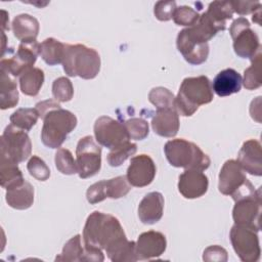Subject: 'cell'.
<instances>
[{"mask_svg":"<svg viewBox=\"0 0 262 262\" xmlns=\"http://www.w3.org/2000/svg\"><path fill=\"white\" fill-rule=\"evenodd\" d=\"M82 237L86 247L104 251L127 238L118 218L100 211H94L87 217Z\"/></svg>","mask_w":262,"mask_h":262,"instance_id":"6da1fadb","label":"cell"},{"mask_svg":"<svg viewBox=\"0 0 262 262\" xmlns=\"http://www.w3.org/2000/svg\"><path fill=\"white\" fill-rule=\"evenodd\" d=\"M213 98L212 84L207 76L187 77L181 82L175 96V108L178 115L190 117L200 105L210 103Z\"/></svg>","mask_w":262,"mask_h":262,"instance_id":"7a4b0ae2","label":"cell"},{"mask_svg":"<svg viewBox=\"0 0 262 262\" xmlns=\"http://www.w3.org/2000/svg\"><path fill=\"white\" fill-rule=\"evenodd\" d=\"M62 68L69 77L94 79L100 71L98 52L83 44H66Z\"/></svg>","mask_w":262,"mask_h":262,"instance_id":"3957f363","label":"cell"},{"mask_svg":"<svg viewBox=\"0 0 262 262\" xmlns=\"http://www.w3.org/2000/svg\"><path fill=\"white\" fill-rule=\"evenodd\" d=\"M164 152L170 165L176 168L205 171L211 164L209 156L199 145L183 138L167 141L164 145Z\"/></svg>","mask_w":262,"mask_h":262,"instance_id":"277c9868","label":"cell"},{"mask_svg":"<svg viewBox=\"0 0 262 262\" xmlns=\"http://www.w3.org/2000/svg\"><path fill=\"white\" fill-rule=\"evenodd\" d=\"M42 120L41 140L49 148L60 147L78 123L76 116L61 106L49 111Z\"/></svg>","mask_w":262,"mask_h":262,"instance_id":"5b68a950","label":"cell"},{"mask_svg":"<svg viewBox=\"0 0 262 262\" xmlns=\"http://www.w3.org/2000/svg\"><path fill=\"white\" fill-rule=\"evenodd\" d=\"M218 189L224 195H229L234 202L260 193L246 177L245 171L235 160H227L218 176Z\"/></svg>","mask_w":262,"mask_h":262,"instance_id":"8992f818","label":"cell"},{"mask_svg":"<svg viewBox=\"0 0 262 262\" xmlns=\"http://www.w3.org/2000/svg\"><path fill=\"white\" fill-rule=\"evenodd\" d=\"M229 33L233 41V50L241 58L252 59L261 51L260 40L257 33L251 29V25L246 17H237L229 28Z\"/></svg>","mask_w":262,"mask_h":262,"instance_id":"52a82bcc","label":"cell"},{"mask_svg":"<svg viewBox=\"0 0 262 262\" xmlns=\"http://www.w3.org/2000/svg\"><path fill=\"white\" fill-rule=\"evenodd\" d=\"M32 152V142L28 133L9 124L1 135V158L21 163Z\"/></svg>","mask_w":262,"mask_h":262,"instance_id":"ba28073f","label":"cell"},{"mask_svg":"<svg viewBox=\"0 0 262 262\" xmlns=\"http://www.w3.org/2000/svg\"><path fill=\"white\" fill-rule=\"evenodd\" d=\"M78 175L86 179L96 175L101 168V147L91 135L82 137L76 147Z\"/></svg>","mask_w":262,"mask_h":262,"instance_id":"9c48e42d","label":"cell"},{"mask_svg":"<svg viewBox=\"0 0 262 262\" xmlns=\"http://www.w3.org/2000/svg\"><path fill=\"white\" fill-rule=\"evenodd\" d=\"M232 248L243 262H257L261 256V248L257 231L234 224L229 232Z\"/></svg>","mask_w":262,"mask_h":262,"instance_id":"30bf717a","label":"cell"},{"mask_svg":"<svg viewBox=\"0 0 262 262\" xmlns=\"http://www.w3.org/2000/svg\"><path fill=\"white\" fill-rule=\"evenodd\" d=\"M38 55H40V43H38L37 40L20 42L16 53L12 57L1 58L0 71L13 76L14 78H19L24 72L33 68Z\"/></svg>","mask_w":262,"mask_h":262,"instance_id":"8fae6325","label":"cell"},{"mask_svg":"<svg viewBox=\"0 0 262 262\" xmlns=\"http://www.w3.org/2000/svg\"><path fill=\"white\" fill-rule=\"evenodd\" d=\"M95 140L106 148H115L127 141L129 135L124 123L108 116L99 117L94 123Z\"/></svg>","mask_w":262,"mask_h":262,"instance_id":"7c38bea8","label":"cell"},{"mask_svg":"<svg viewBox=\"0 0 262 262\" xmlns=\"http://www.w3.org/2000/svg\"><path fill=\"white\" fill-rule=\"evenodd\" d=\"M131 190V184L126 176H117L107 180H100L90 185L86 191L88 203L94 205L102 202L106 198L120 199L128 194Z\"/></svg>","mask_w":262,"mask_h":262,"instance_id":"4fadbf2b","label":"cell"},{"mask_svg":"<svg viewBox=\"0 0 262 262\" xmlns=\"http://www.w3.org/2000/svg\"><path fill=\"white\" fill-rule=\"evenodd\" d=\"M260 215L261 192L236 201L232 210V218L234 224L251 228L257 232L261 228Z\"/></svg>","mask_w":262,"mask_h":262,"instance_id":"5bb4252c","label":"cell"},{"mask_svg":"<svg viewBox=\"0 0 262 262\" xmlns=\"http://www.w3.org/2000/svg\"><path fill=\"white\" fill-rule=\"evenodd\" d=\"M156 173L157 168L152 159L142 154L131 159L126 177L131 186L144 187L154 181Z\"/></svg>","mask_w":262,"mask_h":262,"instance_id":"9a60e30c","label":"cell"},{"mask_svg":"<svg viewBox=\"0 0 262 262\" xmlns=\"http://www.w3.org/2000/svg\"><path fill=\"white\" fill-rule=\"evenodd\" d=\"M178 51L184 59L193 66H199L205 62L209 55V44L201 43L191 38L185 29L181 30L176 39Z\"/></svg>","mask_w":262,"mask_h":262,"instance_id":"2e32d148","label":"cell"},{"mask_svg":"<svg viewBox=\"0 0 262 262\" xmlns=\"http://www.w3.org/2000/svg\"><path fill=\"white\" fill-rule=\"evenodd\" d=\"M167 248L166 236L156 230L142 232L136 242V254L138 260H150L160 257Z\"/></svg>","mask_w":262,"mask_h":262,"instance_id":"e0dca14e","label":"cell"},{"mask_svg":"<svg viewBox=\"0 0 262 262\" xmlns=\"http://www.w3.org/2000/svg\"><path fill=\"white\" fill-rule=\"evenodd\" d=\"M177 186L185 199H198L207 192L209 180L203 171L188 169L179 175Z\"/></svg>","mask_w":262,"mask_h":262,"instance_id":"ac0fdd59","label":"cell"},{"mask_svg":"<svg viewBox=\"0 0 262 262\" xmlns=\"http://www.w3.org/2000/svg\"><path fill=\"white\" fill-rule=\"evenodd\" d=\"M236 162L243 170L251 175H262V150L261 143L256 139L245 141L237 154Z\"/></svg>","mask_w":262,"mask_h":262,"instance_id":"d6986e66","label":"cell"},{"mask_svg":"<svg viewBox=\"0 0 262 262\" xmlns=\"http://www.w3.org/2000/svg\"><path fill=\"white\" fill-rule=\"evenodd\" d=\"M164 196L159 191L144 195L138 205V217L143 224H155L161 220L164 212Z\"/></svg>","mask_w":262,"mask_h":262,"instance_id":"ffe728a7","label":"cell"},{"mask_svg":"<svg viewBox=\"0 0 262 262\" xmlns=\"http://www.w3.org/2000/svg\"><path fill=\"white\" fill-rule=\"evenodd\" d=\"M179 115L175 108H160L151 120V128L162 137H174L179 130Z\"/></svg>","mask_w":262,"mask_h":262,"instance_id":"44dd1931","label":"cell"},{"mask_svg":"<svg viewBox=\"0 0 262 262\" xmlns=\"http://www.w3.org/2000/svg\"><path fill=\"white\" fill-rule=\"evenodd\" d=\"M226 25L215 21L207 12L200 14L199 19L191 27L185 28L188 35L201 43H208L219 31H224Z\"/></svg>","mask_w":262,"mask_h":262,"instance_id":"7402d4cb","label":"cell"},{"mask_svg":"<svg viewBox=\"0 0 262 262\" xmlns=\"http://www.w3.org/2000/svg\"><path fill=\"white\" fill-rule=\"evenodd\" d=\"M242 84L243 78L238 72L233 69H225L214 78L212 89L218 96L224 97L239 92Z\"/></svg>","mask_w":262,"mask_h":262,"instance_id":"603a6c76","label":"cell"},{"mask_svg":"<svg viewBox=\"0 0 262 262\" xmlns=\"http://www.w3.org/2000/svg\"><path fill=\"white\" fill-rule=\"evenodd\" d=\"M6 203L16 210L29 209L34 203V187L25 180L21 184L6 189Z\"/></svg>","mask_w":262,"mask_h":262,"instance_id":"cb8c5ba5","label":"cell"},{"mask_svg":"<svg viewBox=\"0 0 262 262\" xmlns=\"http://www.w3.org/2000/svg\"><path fill=\"white\" fill-rule=\"evenodd\" d=\"M13 35L20 42H30L36 40L40 25L34 16L23 13L16 15L12 20Z\"/></svg>","mask_w":262,"mask_h":262,"instance_id":"d4e9b609","label":"cell"},{"mask_svg":"<svg viewBox=\"0 0 262 262\" xmlns=\"http://www.w3.org/2000/svg\"><path fill=\"white\" fill-rule=\"evenodd\" d=\"M0 107L1 110L14 107L18 103V90L16 78L3 71H0Z\"/></svg>","mask_w":262,"mask_h":262,"instance_id":"484cf974","label":"cell"},{"mask_svg":"<svg viewBox=\"0 0 262 262\" xmlns=\"http://www.w3.org/2000/svg\"><path fill=\"white\" fill-rule=\"evenodd\" d=\"M18 82L25 95L36 96L44 83V72L39 68H30L19 76Z\"/></svg>","mask_w":262,"mask_h":262,"instance_id":"4316f807","label":"cell"},{"mask_svg":"<svg viewBox=\"0 0 262 262\" xmlns=\"http://www.w3.org/2000/svg\"><path fill=\"white\" fill-rule=\"evenodd\" d=\"M66 44L55 38H47L40 43V55L49 66L62 63Z\"/></svg>","mask_w":262,"mask_h":262,"instance_id":"83f0119b","label":"cell"},{"mask_svg":"<svg viewBox=\"0 0 262 262\" xmlns=\"http://www.w3.org/2000/svg\"><path fill=\"white\" fill-rule=\"evenodd\" d=\"M26 179L23 176L21 171L17 167V163L1 158L0 163V183L5 189H9L16 185L21 184Z\"/></svg>","mask_w":262,"mask_h":262,"instance_id":"f1b7e54d","label":"cell"},{"mask_svg":"<svg viewBox=\"0 0 262 262\" xmlns=\"http://www.w3.org/2000/svg\"><path fill=\"white\" fill-rule=\"evenodd\" d=\"M107 258L113 262H134L138 261L136 254V243L127 238L105 251Z\"/></svg>","mask_w":262,"mask_h":262,"instance_id":"f546056e","label":"cell"},{"mask_svg":"<svg viewBox=\"0 0 262 262\" xmlns=\"http://www.w3.org/2000/svg\"><path fill=\"white\" fill-rule=\"evenodd\" d=\"M55 261L82 262L85 261V246L80 234L70 238L63 246L61 253L56 256Z\"/></svg>","mask_w":262,"mask_h":262,"instance_id":"4dcf8cb0","label":"cell"},{"mask_svg":"<svg viewBox=\"0 0 262 262\" xmlns=\"http://www.w3.org/2000/svg\"><path fill=\"white\" fill-rule=\"evenodd\" d=\"M39 118V114L35 107H20L11 114L9 120L10 124L16 128L28 132L36 125Z\"/></svg>","mask_w":262,"mask_h":262,"instance_id":"1f68e13d","label":"cell"},{"mask_svg":"<svg viewBox=\"0 0 262 262\" xmlns=\"http://www.w3.org/2000/svg\"><path fill=\"white\" fill-rule=\"evenodd\" d=\"M252 64L245 70L243 85L247 90H255L262 85L261 79V51L252 59Z\"/></svg>","mask_w":262,"mask_h":262,"instance_id":"d6a6232c","label":"cell"},{"mask_svg":"<svg viewBox=\"0 0 262 262\" xmlns=\"http://www.w3.org/2000/svg\"><path fill=\"white\" fill-rule=\"evenodd\" d=\"M148 100L156 106L157 110L175 108V96L169 89L165 87L152 88L148 93Z\"/></svg>","mask_w":262,"mask_h":262,"instance_id":"836d02e7","label":"cell"},{"mask_svg":"<svg viewBox=\"0 0 262 262\" xmlns=\"http://www.w3.org/2000/svg\"><path fill=\"white\" fill-rule=\"evenodd\" d=\"M137 150L136 143L127 141L115 148H112L107 155V163L112 167L121 166L127 159L133 156Z\"/></svg>","mask_w":262,"mask_h":262,"instance_id":"e575fe53","label":"cell"},{"mask_svg":"<svg viewBox=\"0 0 262 262\" xmlns=\"http://www.w3.org/2000/svg\"><path fill=\"white\" fill-rule=\"evenodd\" d=\"M56 169L64 175H73L78 173L77 162L72 152L68 148H58L54 157Z\"/></svg>","mask_w":262,"mask_h":262,"instance_id":"d590c367","label":"cell"},{"mask_svg":"<svg viewBox=\"0 0 262 262\" xmlns=\"http://www.w3.org/2000/svg\"><path fill=\"white\" fill-rule=\"evenodd\" d=\"M215 21L226 25L227 19L233 16V9L230 1H213L209 4L206 11Z\"/></svg>","mask_w":262,"mask_h":262,"instance_id":"8d00e7d4","label":"cell"},{"mask_svg":"<svg viewBox=\"0 0 262 262\" xmlns=\"http://www.w3.org/2000/svg\"><path fill=\"white\" fill-rule=\"evenodd\" d=\"M52 95L59 102L70 101L74 96V86L67 77H59L53 81Z\"/></svg>","mask_w":262,"mask_h":262,"instance_id":"74e56055","label":"cell"},{"mask_svg":"<svg viewBox=\"0 0 262 262\" xmlns=\"http://www.w3.org/2000/svg\"><path fill=\"white\" fill-rule=\"evenodd\" d=\"M129 138L134 140H142L147 137L149 132L148 123L142 118H131L124 122Z\"/></svg>","mask_w":262,"mask_h":262,"instance_id":"f35d334b","label":"cell"},{"mask_svg":"<svg viewBox=\"0 0 262 262\" xmlns=\"http://www.w3.org/2000/svg\"><path fill=\"white\" fill-rule=\"evenodd\" d=\"M199 17H200V13L196 10H194L189 6L182 5L175 9L172 18L177 26L191 27L196 23Z\"/></svg>","mask_w":262,"mask_h":262,"instance_id":"ab89813d","label":"cell"},{"mask_svg":"<svg viewBox=\"0 0 262 262\" xmlns=\"http://www.w3.org/2000/svg\"><path fill=\"white\" fill-rule=\"evenodd\" d=\"M27 169L30 175L39 181H46L50 177V169L38 156H32L30 158L27 164Z\"/></svg>","mask_w":262,"mask_h":262,"instance_id":"60d3db41","label":"cell"},{"mask_svg":"<svg viewBox=\"0 0 262 262\" xmlns=\"http://www.w3.org/2000/svg\"><path fill=\"white\" fill-rule=\"evenodd\" d=\"M176 8L175 1H158L154 7V14L159 20L168 21L172 19Z\"/></svg>","mask_w":262,"mask_h":262,"instance_id":"b9f144b4","label":"cell"},{"mask_svg":"<svg viewBox=\"0 0 262 262\" xmlns=\"http://www.w3.org/2000/svg\"><path fill=\"white\" fill-rule=\"evenodd\" d=\"M230 4L233 12L239 15H247L261 9V3L257 1H230Z\"/></svg>","mask_w":262,"mask_h":262,"instance_id":"7bdbcfd3","label":"cell"},{"mask_svg":"<svg viewBox=\"0 0 262 262\" xmlns=\"http://www.w3.org/2000/svg\"><path fill=\"white\" fill-rule=\"evenodd\" d=\"M203 260L208 262H212V261L225 262L227 261V252L225 249H223L220 246H217V245L210 246L204 251Z\"/></svg>","mask_w":262,"mask_h":262,"instance_id":"ee69618b","label":"cell"},{"mask_svg":"<svg viewBox=\"0 0 262 262\" xmlns=\"http://www.w3.org/2000/svg\"><path fill=\"white\" fill-rule=\"evenodd\" d=\"M57 107H60V104L57 102V100H54V99H46V100H43V101H40L38 102L36 105H35V108L37 110L38 114H39V117L42 119L49 111L51 110H54V108H57Z\"/></svg>","mask_w":262,"mask_h":262,"instance_id":"f6af8a7d","label":"cell"},{"mask_svg":"<svg viewBox=\"0 0 262 262\" xmlns=\"http://www.w3.org/2000/svg\"><path fill=\"white\" fill-rule=\"evenodd\" d=\"M2 13H3V21H2V31L4 32L5 30H9V17L7 16V13L5 10H2Z\"/></svg>","mask_w":262,"mask_h":262,"instance_id":"bcb514c9","label":"cell"}]
</instances>
